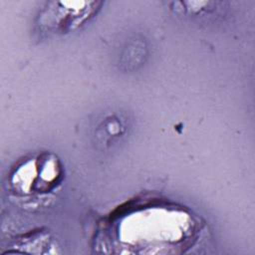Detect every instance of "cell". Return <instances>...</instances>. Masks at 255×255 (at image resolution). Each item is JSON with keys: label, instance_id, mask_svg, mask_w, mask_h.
I'll return each mask as SVG.
<instances>
[{"label": "cell", "instance_id": "obj_1", "mask_svg": "<svg viewBox=\"0 0 255 255\" xmlns=\"http://www.w3.org/2000/svg\"><path fill=\"white\" fill-rule=\"evenodd\" d=\"M60 160L51 153H43L20 164L10 177V185L17 195L35 196L51 193L62 180Z\"/></svg>", "mask_w": 255, "mask_h": 255}, {"label": "cell", "instance_id": "obj_2", "mask_svg": "<svg viewBox=\"0 0 255 255\" xmlns=\"http://www.w3.org/2000/svg\"><path fill=\"white\" fill-rule=\"evenodd\" d=\"M41 17V25L53 32H69L89 20L99 9V2H56Z\"/></svg>", "mask_w": 255, "mask_h": 255}]
</instances>
